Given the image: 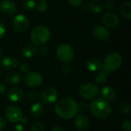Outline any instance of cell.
Returning a JSON list of instances; mask_svg holds the SVG:
<instances>
[{
  "label": "cell",
  "mask_w": 131,
  "mask_h": 131,
  "mask_svg": "<svg viewBox=\"0 0 131 131\" xmlns=\"http://www.w3.org/2000/svg\"><path fill=\"white\" fill-rule=\"evenodd\" d=\"M5 31H6L5 25L2 21H0V39H2L4 37V35H5Z\"/></svg>",
  "instance_id": "obj_35"
},
{
  "label": "cell",
  "mask_w": 131,
  "mask_h": 131,
  "mask_svg": "<svg viewBox=\"0 0 131 131\" xmlns=\"http://www.w3.org/2000/svg\"><path fill=\"white\" fill-rule=\"evenodd\" d=\"M120 12L124 18L131 19V2H125L121 5Z\"/></svg>",
  "instance_id": "obj_22"
},
{
  "label": "cell",
  "mask_w": 131,
  "mask_h": 131,
  "mask_svg": "<svg viewBox=\"0 0 131 131\" xmlns=\"http://www.w3.org/2000/svg\"><path fill=\"white\" fill-rule=\"evenodd\" d=\"M58 97V92L56 89L53 87H47L43 89L40 94L41 101L45 104H53Z\"/></svg>",
  "instance_id": "obj_10"
},
{
  "label": "cell",
  "mask_w": 131,
  "mask_h": 131,
  "mask_svg": "<svg viewBox=\"0 0 131 131\" xmlns=\"http://www.w3.org/2000/svg\"><path fill=\"white\" fill-rule=\"evenodd\" d=\"M74 125L77 130L86 131L90 127L89 118L85 114H78L74 120Z\"/></svg>",
  "instance_id": "obj_12"
},
{
  "label": "cell",
  "mask_w": 131,
  "mask_h": 131,
  "mask_svg": "<svg viewBox=\"0 0 131 131\" xmlns=\"http://www.w3.org/2000/svg\"><path fill=\"white\" fill-rule=\"evenodd\" d=\"M5 114L7 120L11 123L19 122L22 117V110L17 105H9L7 107Z\"/></svg>",
  "instance_id": "obj_9"
},
{
  "label": "cell",
  "mask_w": 131,
  "mask_h": 131,
  "mask_svg": "<svg viewBox=\"0 0 131 131\" xmlns=\"http://www.w3.org/2000/svg\"><path fill=\"white\" fill-rule=\"evenodd\" d=\"M61 71H62V73L64 74V75H69L71 72V67L69 64H68L67 63L66 64H64L62 68H61Z\"/></svg>",
  "instance_id": "obj_31"
},
{
  "label": "cell",
  "mask_w": 131,
  "mask_h": 131,
  "mask_svg": "<svg viewBox=\"0 0 131 131\" xmlns=\"http://www.w3.org/2000/svg\"><path fill=\"white\" fill-rule=\"evenodd\" d=\"M100 71H101L99 72L95 78V83L96 84H98V85H102L105 84L107 80V73H106L103 68Z\"/></svg>",
  "instance_id": "obj_24"
},
{
  "label": "cell",
  "mask_w": 131,
  "mask_h": 131,
  "mask_svg": "<svg viewBox=\"0 0 131 131\" xmlns=\"http://www.w3.org/2000/svg\"><path fill=\"white\" fill-rule=\"evenodd\" d=\"M90 8L94 13H100L103 10V4L100 0H92L90 2Z\"/></svg>",
  "instance_id": "obj_23"
},
{
  "label": "cell",
  "mask_w": 131,
  "mask_h": 131,
  "mask_svg": "<svg viewBox=\"0 0 131 131\" xmlns=\"http://www.w3.org/2000/svg\"><path fill=\"white\" fill-rule=\"evenodd\" d=\"M12 27L17 32H25L29 27V21L27 17L22 14L17 15L12 20Z\"/></svg>",
  "instance_id": "obj_7"
},
{
  "label": "cell",
  "mask_w": 131,
  "mask_h": 131,
  "mask_svg": "<svg viewBox=\"0 0 131 131\" xmlns=\"http://www.w3.org/2000/svg\"><path fill=\"white\" fill-rule=\"evenodd\" d=\"M56 57L58 59L66 64L70 62L75 56V51L73 48L68 44H61L56 48Z\"/></svg>",
  "instance_id": "obj_5"
},
{
  "label": "cell",
  "mask_w": 131,
  "mask_h": 131,
  "mask_svg": "<svg viewBox=\"0 0 131 131\" xmlns=\"http://www.w3.org/2000/svg\"><path fill=\"white\" fill-rule=\"evenodd\" d=\"M43 81L42 75L36 71H29L25 76V83L30 88H37Z\"/></svg>",
  "instance_id": "obj_8"
},
{
  "label": "cell",
  "mask_w": 131,
  "mask_h": 131,
  "mask_svg": "<svg viewBox=\"0 0 131 131\" xmlns=\"http://www.w3.org/2000/svg\"><path fill=\"white\" fill-rule=\"evenodd\" d=\"M77 107H78V111H86L87 110V106L83 103L77 104Z\"/></svg>",
  "instance_id": "obj_37"
},
{
  "label": "cell",
  "mask_w": 131,
  "mask_h": 131,
  "mask_svg": "<svg viewBox=\"0 0 131 131\" xmlns=\"http://www.w3.org/2000/svg\"><path fill=\"white\" fill-rule=\"evenodd\" d=\"M24 93L22 89L19 88H10L6 94L7 98L12 102H19L23 97Z\"/></svg>",
  "instance_id": "obj_16"
},
{
  "label": "cell",
  "mask_w": 131,
  "mask_h": 131,
  "mask_svg": "<svg viewBox=\"0 0 131 131\" xmlns=\"http://www.w3.org/2000/svg\"><path fill=\"white\" fill-rule=\"evenodd\" d=\"M109 30L103 25H97L93 29V37L99 41H105L110 37Z\"/></svg>",
  "instance_id": "obj_15"
},
{
  "label": "cell",
  "mask_w": 131,
  "mask_h": 131,
  "mask_svg": "<svg viewBox=\"0 0 131 131\" xmlns=\"http://www.w3.org/2000/svg\"><path fill=\"white\" fill-rule=\"evenodd\" d=\"M5 93V86L4 84L0 82V95H3Z\"/></svg>",
  "instance_id": "obj_40"
},
{
  "label": "cell",
  "mask_w": 131,
  "mask_h": 131,
  "mask_svg": "<svg viewBox=\"0 0 131 131\" xmlns=\"http://www.w3.org/2000/svg\"><path fill=\"white\" fill-rule=\"evenodd\" d=\"M113 5H113V2L111 0H108V1H107L106 3H105V7H106L107 9H109V10L113 8Z\"/></svg>",
  "instance_id": "obj_38"
},
{
  "label": "cell",
  "mask_w": 131,
  "mask_h": 131,
  "mask_svg": "<svg viewBox=\"0 0 131 131\" xmlns=\"http://www.w3.org/2000/svg\"><path fill=\"white\" fill-rule=\"evenodd\" d=\"M51 33L49 29L43 25L35 27L30 32V39L35 45H42L49 41Z\"/></svg>",
  "instance_id": "obj_3"
},
{
  "label": "cell",
  "mask_w": 131,
  "mask_h": 131,
  "mask_svg": "<svg viewBox=\"0 0 131 131\" xmlns=\"http://www.w3.org/2000/svg\"><path fill=\"white\" fill-rule=\"evenodd\" d=\"M119 111L123 114H129L131 111L130 104L127 101L122 102L119 106Z\"/></svg>",
  "instance_id": "obj_25"
},
{
  "label": "cell",
  "mask_w": 131,
  "mask_h": 131,
  "mask_svg": "<svg viewBox=\"0 0 131 131\" xmlns=\"http://www.w3.org/2000/svg\"><path fill=\"white\" fill-rule=\"evenodd\" d=\"M91 113L97 117L104 119L111 114V107L107 101L99 97L93 100L90 106Z\"/></svg>",
  "instance_id": "obj_2"
},
{
  "label": "cell",
  "mask_w": 131,
  "mask_h": 131,
  "mask_svg": "<svg viewBox=\"0 0 131 131\" xmlns=\"http://www.w3.org/2000/svg\"><path fill=\"white\" fill-rule=\"evenodd\" d=\"M2 56V48H0V58H1Z\"/></svg>",
  "instance_id": "obj_43"
},
{
  "label": "cell",
  "mask_w": 131,
  "mask_h": 131,
  "mask_svg": "<svg viewBox=\"0 0 131 131\" xmlns=\"http://www.w3.org/2000/svg\"><path fill=\"white\" fill-rule=\"evenodd\" d=\"M36 4L37 2H36V0H24L22 6L23 8L26 11H32L36 8Z\"/></svg>",
  "instance_id": "obj_26"
},
{
  "label": "cell",
  "mask_w": 131,
  "mask_h": 131,
  "mask_svg": "<svg viewBox=\"0 0 131 131\" xmlns=\"http://www.w3.org/2000/svg\"><path fill=\"white\" fill-rule=\"evenodd\" d=\"M37 10L39 12H44L47 10L48 8V4L46 3V2L44 1H39L37 4H36V7Z\"/></svg>",
  "instance_id": "obj_28"
},
{
  "label": "cell",
  "mask_w": 131,
  "mask_h": 131,
  "mask_svg": "<svg viewBox=\"0 0 131 131\" xmlns=\"http://www.w3.org/2000/svg\"><path fill=\"white\" fill-rule=\"evenodd\" d=\"M86 68H88V70H90V71H93V72L100 71L102 69V66H103L100 60H99L97 58H91L88 59L86 61Z\"/></svg>",
  "instance_id": "obj_18"
},
{
  "label": "cell",
  "mask_w": 131,
  "mask_h": 131,
  "mask_svg": "<svg viewBox=\"0 0 131 131\" xmlns=\"http://www.w3.org/2000/svg\"><path fill=\"white\" fill-rule=\"evenodd\" d=\"M7 126V121L6 120L2 117H0V130H4Z\"/></svg>",
  "instance_id": "obj_36"
},
{
  "label": "cell",
  "mask_w": 131,
  "mask_h": 131,
  "mask_svg": "<svg viewBox=\"0 0 131 131\" xmlns=\"http://www.w3.org/2000/svg\"><path fill=\"white\" fill-rule=\"evenodd\" d=\"M37 53V48L33 44H25L21 49V54L24 58H33Z\"/></svg>",
  "instance_id": "obj_17"
},
{
  "label": "cell",
  "mask_w": 131,
  "mask_h": 131,
  "mask_svg": "<svg viewBox=\"0 0 131 131\" xmlns=\"http://www.w3.org/2000/svg\"><path fill=\"white\" fill-rule=\"evenodd\" d=\"M101 95L103 98L106 101H113L117 95L116 91L110 86L103 87L101 90Z\"/></svg>",
  "instance_id": "obj_19"
},
{
  "label": "cell",
  "mask_w": 131,
  "mask_h": 131,
  "mask_svg": "<svg viewBox=\"0 0 131 131\" xmlns=\"http://www.w3.org/2000/svg\"><path fill=\"white\" fill-rule=\"evenodd\" d=\"M55 111L59 117L66 120L75 117L79 112L77 104L70 98L59 100L55 106Z\"/></svg>",
  "instance_id": "obj_1"
},
{
  "label": "cell",
  "mask_w": 131,
  "mask_h": 131,
  "mask_svg": "<svg viewBox=\"0 0 131 131\" xmlns=\"http://www.w3.org/2000/svg\"><path fill=\"white\" fill-rule=\"evenodd\" d=\"M19 63L16 58L13 56L5 57L1 61V67L5 71H12L19 68Z\"/></svg>",
  "instance_id": "obj_13"
},
{
  "label": "cell",
  "mask_w": 131,
  "mask_h": 131,
  "mask_svg": "<svg viewBox=\"0 0 131 131\" xmlns=\"http://www.w3.org/2000/svg\"><path fill=\"white\" fill-rule=\"evenodd\" d=\"M51 131H66L63 127H62L61 126H55L52 128Z\"/></svg>",
  "instance_id": "obj_41"
},
{
  "label": "cell",
  "mask_w": 131,
  "mask_h": 131,
  "mask_svg": "<svg viewBox=\"0 0 131 131\" xmlns=\"http://www.w3.org/2000/svg\"><path fill=\"white\" fill-rule=\"evenodd\" d=\"M30 131H45L44 124L41 122H35L32 125Z\"/></svg>",
  "instance_id": "obj_27"
},
{
  "label": "cell",
  "mask_w": 131,
  "mask_h": 131,
  "mask_svg": "<svg viewBox=\"0 0 131 131\" xmlns=\"http://www.w3.org/2000/svg\"><path fill=\"white\" fill-rule=\"evenodd\" d=\"M25 128H24V126L23 124H16L14 127V130L15 131H24Z\"/></svg>",
  "instance_id": "obj_39"
},
{
  "label": "cell",
  "mask_w": 131,
  "mask_h": 131,
  "mask_svg": "<svg viewBox=\"0 0 131 131\" xmlns=\"http://www.w3.org/2000/svg\"><path fill=\"white\" fill-rule=\"evenodd\" d=\"M26 98L29 101H35L38 98V94L34 91H31L27 93Z\"/></svg>",
  "instance_id": "obj_30"
},
{
  "label": "cell",
  "mask_w": 131,
  "mask_h": 131,
  "mask_svg": "<svg viewBox=\"0 0 131 131\" xmlns=\"http://www.w3.org/2000/svg\"><path fill=\"white\" fill-rule=\"evenodd\" d=\"M37 51L39 52V55L42 56V57H46L48 55V53H49V51H48V48L45 45H40L39 49L37 50Z\"/></svg>",
  "instance_id": "obj_29"
},
{
  "label": "cell",
  "mask_w": 131,
  "mask_h": 131,
  "mask_svg": "<svg viewBox=\"0 0 131 131\" xmlns=\"http://www.w3.org/2000/svg\"><path fill=\"white\" fill-rule=\"evenodd\" d=\"M102 21L106 27L113 28L118 26L120 20L117 15L113 12H106L102 16Z\"/></svg>",
  "instance_id": "obj_11"
},
{
  "label": "cell",
  "mask_w": 131,
  "mask_h": 131,
  "mask_svg": "<svg viewBox=\"0 0 131 131\" xmlns=\"http://www.w3.org/2000/svg\"><path fill=\"white\" fill-rule=\"evenodd\" d=\"M22 74L20 73L12 72V73L8 74L6 76L5 81L8 84L15 85V84H18L19 83H20L22 81Z\"/></svg>",
  "instance_id": "obj_20"
},
{
  "label": "cell",
  "mask_w": 131,
  "mask_h": 131,
  "mask_svg": "<svg viewBox=\"0 0 131 131\" xmlns=\"http://www.w3.org/2000/svg\"><path fill=\"white\" fill-rule=\"evenodd\" d=\"M1 11L6 15H12L17 12V6L15 2L11 0H2L0 2Z\"/></svg>",
  "instance_id": "obj_14"
},
{
  "label": "cell",
  "mask_w": 131,
  "mask_h": 131,
  "mask_svg": "<svg viewBox=\"0 0 131 131\" xmlns=\"http://www.w3.org/2000/svg\"><path fill=\"white\" fill-rule=\"evenodd\" d=\"M20 122H21L22 124H26L28 123V118L26 117H23L22 116L21 120H20Z\"/></svg>",
  "instance_id": "obj_42"
},
{
  "label": "cell",
  "mask_w": 131,
  "mask_h": 131,
  "mask_svg": "<svg viewBox=\"0 0 131 131\" xmlns=\"http://www.w3.org/2000/svg\"><path fill=\"white\" fill-rule=\"evenodd\" d=\"M98 93L99 89L97 85L93 83H86L83 84L79 89V94L80 97L86 100L95 98L98 95Z\"/></svg>",
  "instance_id": "obj_6"
},
{
  "label": "cell",
  "mask_w": 131,
  "mask_h": 131,
  "mask_svg": "<svg viewBox=\"0 0 131 131\" xmlns=\"http://www.w3.org/2000/svg\"><path fill=\"white\" fill-rule=\"evenodd\" d=\"M30 111H31V113L33 116L39 117H41L42 115H43V114L45 112V108L42 104L35 103L32 105Z\"/></svg>",
  "instance_id": "obj_21"
},
{
  "label": "cell",
  "mask_w": 131,
  "mask_h": 131,
  "mask_svg": "<svg viewBox=\"0 0 131 131\" xmlns=\"http://www.w3.org/2000/svg\"><path fill=\"white\" fill-rule=\"evenodd\" d=\"M39 1H44V2H47V1H49V0H39Z\"/></svg>",
  "instance_id": "obj_44"
},
{
  "label": "cell",
  "mask_w": 131,
  "mask_h": 131,
  "mask_svg": "<svg viewBox=\"0 0 131 131\" xmlns=\"http://www.w3.org/2000/svg\"><path fill=\"white\" fill-rule=\"evenodd\" d=\"M82 1L83 0H68V2L70 4L71 6L74 8H77L82 4Z\"/></svg>",
  "instance_id": "obj_34"
},
{
  "label": "cell",
  "mask_w": 131,
  "mask_h": 131,
  "mask_svg": "<svg viewBox=\"0 0 131 131\" xmlns=\"http://www.w3.org/2000/svg\"><path fill=\"white\" fill-rule=\"evenodd\" d=\"M19 71H20L21 73L27 74L29 71V68L26 64H21L19 65Z\"/></svg>",
  "instance_id": "obj_33"
},
{
  "label": "cell",
  "mask_w": 131,
  "mask_h": 131,
  "mask_svg": "<svg viewBox=\"0 0 131 131\" xmlns=\"http://www.w3.org/2000/svg\"><path fill=\"white\" fill-rule=\"evenodd\" d=\"M122 61V57L118 52H111L106 56L103 64V69L106 73L115 71L121 66Z\"/></svg>",
  "instance_id": "obj_4"
},
{
  "label": "cell",
  "mask_w": 131,
  "mask_h": 131,
  "mask_svg": "<svg viewBox=\"0 0 131 131\" xmlns=\"http://www.w3.org/2000/svg\"><path fill=\"white\" fill-rule=\"evenodd\" d=\"M122 130L124 131H131V121H127L123 123L122 126Z\"/></svg>",
  "instance_id": "obj_32"
}]
</instances>
